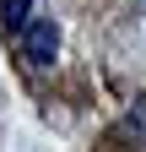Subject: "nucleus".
I'll return each mask as SVG.
<instances>
[{"label": "nucleus", "mask_w": 146, "mask_h": 152, "mask_svg": "<svg viewBox=\"0 0 146 152\" xmlns=\"http://www.w3.org/2000/svg\"><path fill=\"white\" fill-rule=\"evenodd\" d=\"M22 54H27V65H49L60 54V22L54 16H33L22 27Z\"/></svg>", "instance_id": "nucleus-1"}, {"label": "nucleus", "mask_w": 146, "mask_h": 152, "mask_svg": "<svg viewBox=\"0 0 146 152\" xmlns=\"http://www.w3.org/2000/svg\"><path fill=\"white\" fill-rule=\"evenodd\" d=\"M119 136H130L135 147H146V92L124 109V120H119Z\"/></svg>", "instance_id": "nucleus-2"}, {"label": "nucleus", "mask_w": 146, "mask_h": 152, "mask_svg": "<svg viewBox=\"0 0 146 152\" xmlns=\"http://www.w3.org/2000/svg\"><path fill=\"white\" fill-rule=\"evenodd\" d=\"M0 22H6L11 33H22L33 22V0H0Z\"/></svg>", "instance_id": "nucleus-3"}]
</instances>
